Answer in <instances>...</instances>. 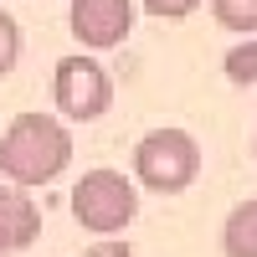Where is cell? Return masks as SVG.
Instances as JSON below:
<instances>
[{
	"label": "cell",
	"instance_id": "6da1fadb",
	"mask_svg": "<svg viewBox=\"0 0 257 257\" xmlns=\"http://www.w3.org/2000/svg\"><path fill=\"white\" fill-rule=\"evenodd\" d=\"M72 160V134L47 113H16L0 134V170L11 185H52Z\"/></svg>",
	"mask_w": 257,
	"mask_h": 257
},
{
	"label": "cell",
	"instance_id": "7a4b0ae2",
	"mask_svg": "<svg viewBox=\"0 0 257 257\" xmlns=\"http://www.w3.org/2000/svg\"><path fill=\"white\" fill-rule=\"evenodd\" d=\"M134 175L155 196H180L201 175V144L185 128H149L134 144Z\"/></svg>",
	"mask_w": 257,
	"mask_h": 257
},
{
	"label": "cell",
	"instance_id": "3957f363",
	"mask_svg": "<svg viewBox=\"0 0 257 257\" xmlns=\"http://www.w3.org/2000/svg\"><path fill=\"white\" fill-rule=\"evenodd\" d=\"M139 211V190L134 180H123L118 170H88L72 185V216L82 231H98V237H113L134 221Z\"/></svg>",
	"mask_w": 257,
	"mask_h": 257
},
{
	"label": "cell",
	"instance_id": "277c9868",
	"mask_svg": "<svg viewBox=\"0 0 257 257\" xmlns=\"http://www.w3.org/2000/svg\"><path fill=\"white\" fill-rule=\"evenodd\" d=\"M52 93H57V108L67 113V118H103L108 113V103H113V82L108 72L98 67V62L88 57H62L57 62V77H52Z\"/></svg>",
	"mask_w": 257,
	"mask_h": 257
},
{
	"label": "cell",
	"instance_id": "5b68a950",
	"mask_svg": "<svg viewBox=\"0 0 257 257\" xmlns=\"http://www.w3.org/2000/svg\"><path fill=\"white\" fill-rule=\"evenodd\" d=\"M134 26V0H72V31L82 47H118Z\"/></svg>",
	"mask_w": 257,
	"mask_h": 257
},
{
	"label": "cell",
	"instance_id": "8992f818",
	"mask_svg": "<svg viewBox=\"0 0 257 257\" xmlns=\"http://www.w3.org/2000/svg\"><path fill=\"white\" fill-rule=\"evenodd\" d=\"M41 231V211L26 196V185H0V242L6 247H31Z\"/></svg>",
	"mask_w": 257,
	"mask_h": 257
},
{
	"label": "cell",
	"instance_id": "52a82bcc",
	"mask_svg": "<svg viewBox=\"0 0 257 257\" xmlns=\"http://www.w3.org/2000/svg\"><path fill=\"white\" fill-rule=\"evenodd\" d=\"M221 247H226V257H257V201H242L226 216Z\"/></svg>",
	"mask_w": 257,
	"mask_h": 257
},
{
	"label": "cell",
	"instance_id": "ba28073f",
	"mask_svg": "<svg viewBox=\"0 0 257 257\" xmlns=\"http://www.w3.org/2000/svg\"><path fill=\"white\" fill-rule=\"evenodd\" d=\"M211 11L226 31H242V36H257V0H211Z\"/></svg>",
	"mask_w": 257,
	"mask_h": 257
},
{
	"label": "cell",
	"instance_id": "9c48e42d",
	"mask_svg": "<svg viewBox=\"0 0 257 257\" xmlns=\"http://www.w3.org/2000/svg\"><path fill=\"white\" fill-rule=\"evenodd\" d=\"M226 77L231 82H257V36H247L242 47L226 52Z\"/></svg>",
	"mask_w": 257,
	"mask_h": 257
},
{
	"label": "cell",
	"instance_id": "30bf717a",
	"mask_svg": "<svg viewBox=\"0 0 257 257\" xmlns=\"http://www.w3.org/2000/svg\"><path fill=\"white\" fill-rule=\"evenodd\" d=\"M16 57H21V26L11 11H0V77L16 67Z\"/></svg>",
	"mask_w": 257,
	"mask_h": 257
},
{
	"label": "cell",
	"instance_id": "8fae6325",
	"mask_svg": "<svg viewBox=\"0 0 257 257\" xmlns=\"http://www.w3.org/2000/svg\"><path fill=\"white\" fill-rule=\"evenodd\" d=\"M139 6L149 11V16H160V21H180V16H190L201 6V0H139Z\"/></svg>",
	"mask_w": 257,
	"mask_h": 257
},
{
	"label": "cell",
	"instance_id": "7c38bea8",
	"mask_svg": "<svg viewBox=\"0 0 257 257\" xmlns=\"http://www.w3.org/2000/svg\"><path fill=\"white\" fill-rule=\"evenodd\" d=\"M88 257H128V252H123V242H103V247H93Z\"/></svg>",
	"mask_w": 257,
	"mask_h": 257
},
{
	"label": "cell",
	"instance_id": "4fadbf2b",
	"mask_svg": "<svg viewBox=\"0 0 257 257\" xmlns=\"http://www.w3.org/2000/svg\"><path fill=\"white\" fill-rule=\"evenodd\" d=\"M6 252H11V247H6V242H0V257H6Z\"/></svg>",
	"mask_w": 257,
	"mask_h": 257
}]
</instances>
